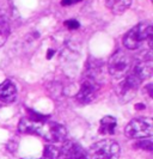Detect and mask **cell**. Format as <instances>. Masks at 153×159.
I'll return each instance as SVG.
<instances>
[{"label":"cell","instance_id":"obj_1","mask_svg":"<svg viewBox=\"0 0 153 159\" xmlns=\"http://www.w3.org/2000/svg\"><path fill=\"white\" fill-rule=\"evenodd\" d=\"M18 130L25 134H36L49 143H61L67 136L64 126L55 122H46L43 120L22 119L18 125Z\"/></svg>","mask_w":153,"mask_h":159},{"label":"cell","instance_id":"obj_2","mask_svg":"<svg viewBox=\"0 0 153 159\" xmlns=\"http://www.w3.org/2000/svg\"><path fill=\"white\" fill-rule=\"evenodd\" d=\"M153 28L152 24L147 22H141L132 28L124 36H123V44L127 49L135 50L141 47L146 41H148L150 47H152Z\"/></svg>","mask_w":153,"mask_h":159},{"label":"cell","instance_id":"obj_3","mask_svg":"<svg viewBox=\"0 0 153 159\" xmlns=\"http://www.w3.org/2000/svg\"><path fill=\"white\" fill-rule=\"evenodd\" d=\"M120 146L110 139L93 143L86 152V159H119Z\"/></svg>","mask_w":153,"mask_h":159},{"label":"cell","instance_id":"obj_4","mask_svg":"<svg viewBox=\"0 0 153 159\" xmlns=\"http://www.w3.org/2000/svg\"><path fill=\"white\" fill-rule=\"evenodd\" d=\"M130 67H132L130 56L121 49L115 52L110 56L109 62H108V71L110 73V75L115 79H121L124 75H127Z\"/></svg>","mask_w":153,"mask_h":159},{"label":"cell","instance_id":"obj_5","mask_svg":"<svg viewBox=\"0 0 153 159\" xmlns=\"http://www.w3.org/2000/svg\"><path fill=\"white\" fill-rule=\"evenodd\" d=\"M124 134L129 139H146L153 134V121L150 117L132 120L124 128Z\"/></svg>","mask_w":153,"mask_h":159},{"label":"cell","instance_id":"obj_6","mask_svg":"<svg viewBox=\"0 0 153 159\" xmlns=\"http://www.w3.org/2000/svg\"><path fill=\"white\" fill-rule=\"evenodd\" d=\"M98 89H99V85H98L97 80L92 77H86V79L81 81L80 89L75 96V98L79 103L89 104L96 98Z\"/></svg>","mask_w":153,"mask_h":159},{"label":"cell","instance_id":"obj_7","mask_svg":"<svg viewBox=\"0 0 153 159\" xmlns=\"http://www.w3.org/2000/svg\"><path fill=\"white\" fill-rule=\"evenodd\" d=\"M60 154L62 159H86V151L83 148V146L71 140L64 143Z\"/></svg>","mask_w":153,"mask_h":159},{"label":"cell","instance_id":"obj_8","mask_svg":"<svg viewBox=\"0 0 153 159\" xmlns=\"http://www.w3.org/2000/svg\"><path fill=\"white\" fill-rule=\"evenodd\" d=\"M17 97V89L11 80H4L0 84V101L4 103H12Z\"/></svg>","mask_w":153,"mask_h":159},{"label":"cell","instance_id":"obj_9","mask_svg":"<svg viewBox=\"0 0 153 159\" xmlns=\"http://www.w3.org/2000/svg\"><path fill=\"white\" fill-rule=\"evenodd\" d=\"M105 6L109 8L114 15H122L126 10H128L132 0H104Z\"/></svg>","mask_w":153,"mask_h":159},{"label":"cell","instance_id":"obj_10","mask_svg":"<svg viewBox=\"0 0 153 159\" xmlns=\"http://www.w3.org/2000/svg\"><path fill=\"white\" fill-rule=\"evenodd\" d=\"M116 120L113 116H105L101 120V128L99 132L102 134H108V135H113L116 130Z\"/></svg>","mask_w":153,"mask_h":159},{"label":"cell","instance_id":"obj_11","mask_svg":"<svg viewBox=\"0 0 153 159\" xmlns=\"http://www.w3.org/2000/svg\"><path fill=\"white\" fill-rule=\"evenodd\" d=\"M10 36V23L5 17H0V47L5 44Z\"/></svg>","mask_w":153,"mask_h":159},{"label":"cell","instance_id":"obj_12","mask_svg":"<svg viewBox=\"0 0 153 159\" xmlns=\"http://www.w3.org/2000/svg\"><path fill=\"white\" fill-rule=\"evenodd\" d=\"M59 156H60V151L57 150L54 145H47L44 147L42 157L38 159H57Z\"/></svg>","mask_w":153,"mask_h":159},{"label":"cell","instance_id":"obj_13","mask_svg":"<svg viewBox=\"0 0 153 159\" xmlns=\"http://www.w3.org/2000/svg\"><path fill=\"white\" fill-rule=\"evenodd\" d=\"M65 25H66L68 29H71V30L78 29V28L80 26L79 22H78V20H75V19H70V20H66V22H65Z\"/></svg>","mask_w":153,"mask_h":159},{"label":"cell","instance_id":"obj_14","mask_svg":"<svg viewBox=\"0 0 153 159\" xmlns=\"http://www.w3.org/2000/svg\"><path fill=\"white\" fill-rule=\"evenodd\" d=\"M137 146H142L141 148H146L148 151H152V147H153L151 140H146V139H144V141H141L140 143H137Z\"/></svg>","mask_w":153,"mask_h":159},{"label":"cell","instance_id":"obj_15","mask_svg":"<svg viewBox=\"0 0 153 159\" xmlns=\"http://www.w3.org/2000/svg\"><path fill=\"white\" fill-rule=\"evenodd\" d=\"M79 1H81V0H62L61 4H62L64 6H70V5H73V4L79 2Z\"/></svg>","mask_w":153,"mask_h":159}]
</instances>
